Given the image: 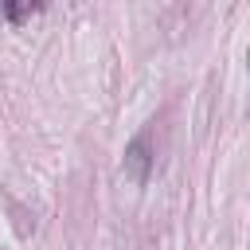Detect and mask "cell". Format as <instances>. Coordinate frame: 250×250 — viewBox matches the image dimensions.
<instances>
[{"mask_svg":"<svg viewBox=\"0 0 250 250\" xmlns=\"http://www.w3.org/2000/svg\"><path fill=\"white\" fill-rule=\"evenodd\" d=\"M148 168H152V145H148V133H137L133 141H129V148H125V164H121V172H125V180L129 184H148Z\"/></svg>","mask_w":250,"mask_h":250,"instance_id":"obj_1","label":"cell"},{"mask_svg":"<svg viewBox=\"0 0 250 250\" xmlns=\"http://www.w3.org/2000/svg\"><path fill=\"white\" fill-rule=\"evenodd\" d=\"M31 12H39V4H4V16L16 23V20H23V16H31Z\"/></svg>","mask_w":250,"mask_h":250,"instance_id":"obj_2","label":"cell"}]
</instances>
